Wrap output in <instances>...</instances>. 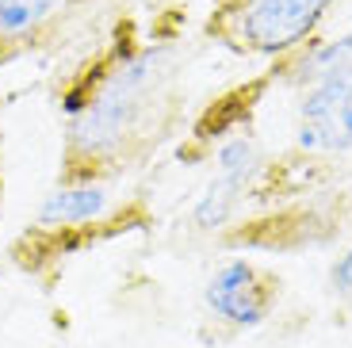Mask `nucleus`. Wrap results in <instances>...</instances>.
Listing matches in <instances>:
<instances>
[{"label":"nucleus","mask_w":352,"mask_h":348,"mask_svg":"<svg viewBox=\"0 0 352 348\" xmlns=\"http://www.w3.org/2000/svg\"><path fill=\"white\" fill-rule=\"evenodd\" d=\"M280 291V276L249 261H230L211 272L207 287H203V303H207L211 318H219L230 329H253V325L268 322Z\"/></svg>","instance_id":"5"},{"label":"nucleus","mask_w":352,"mask_h":348,"mask_svg":"<svg viewBox=\"0 0 352 348\" xmlns=\"http://www.w3.org/2000/svg\"><path fill=\"white\" fill-rule=\"evenodd\" d=\"M0 192H4V184H0Z\"/></svg>","instance_id":"9"},{"label":"nucleus","mask_w":352,"mask_h":348,"mask_svg":"<svg viewBox=\"0 0 352 348\" xmlns=\"http://www.w3.org/2000/svg\"><path fill=\"white\" fill-rule=\"evenodd\" d=\"M165 85V50L157 46H123L100 54L85 77L65 92V157L62 180H104L107 165L123 157L142 119Z\"/></svg>","instance_id":"1"},{"label":"nucleus","mask_w":352,"mask_h":348,"mask_svg":"<svg viewBox=\"0 0 352 348\" xmlns=\"http://www.w3.org/2000/svg\"><path fill=\"white\" fill-rule=\"evenodd\" d=\"M253 180L256 176H249V173H222V168H214V176L207 180L203 195L195 199L192 222L199 230H222L230 218L238 215V207L245 199V192L253 188Z\"/></svg>","instance_id":"7"},{"label":"nucleus","mask_w":352,"mask_h":348,"mask_svg":"<svg viewBox=\"0 0 352 348\" xmlns=\"http://www.w3.org/2000/svg\"><path fill=\"white\" fill-rule=\"evenodd\" d=\"M65 0H0V61L27 50Z\"/></svg>","instance_id":"6"},{"label":"nucleus","mask_w":352,"mask_h":348,"mask_svg":"<svg viewBox=\"0 0 352 348\" xmlns=\"http://www.w3.org/2000/svg\"><path fill=\"white\" fill-rule=\"evenodd\" d=\"M295 149L307 157H341L352 149V61L299 88Z\"/></svg>","instance_id":"4"},{"label":"nucleus","mask_w":352,"mask_h":348,"mask_svg":"<svg viewBox=\"0 0 352 348\" xmlns=\"http://www.w3.org/2000/svg\"><path fill=\"white\" fill-rule=\"evenodd\" d=\"M111 188L107 180H69L58 184L43 203L19 245L12 249L27 272H43L54 261L69 257L73 249L119 234L123 226H111Z\"/></svg>","instance_id":"2"},{"label":"nucleus","mask_w":352,"mask_h":348,"mask_svg":"<svg viewBox=\"0 0 352 348\" xmlns=\"http://www.w3.org/2000/svg\"><path fill=\"white\" fill-rule=\"evenodd\" d=\"M329 283H333L337 295L352 298V245L333 261V268H329Z\"/></svg>","instance_id":"8"},{"label":"nucleus","mask_w":352,"mask_h":348,"mask_svg":"<svg viewBox=\"0 0 352 348\" xmlns=\"http://www.w3.org/2000/svg\"><path fill=\"white\" fill-rule=\"evenodd\" d=\"M337 0H230L211 16V39L245 58L283 61L326 23Z\"/></svg>","instance_id":"3"}]
</instances>
